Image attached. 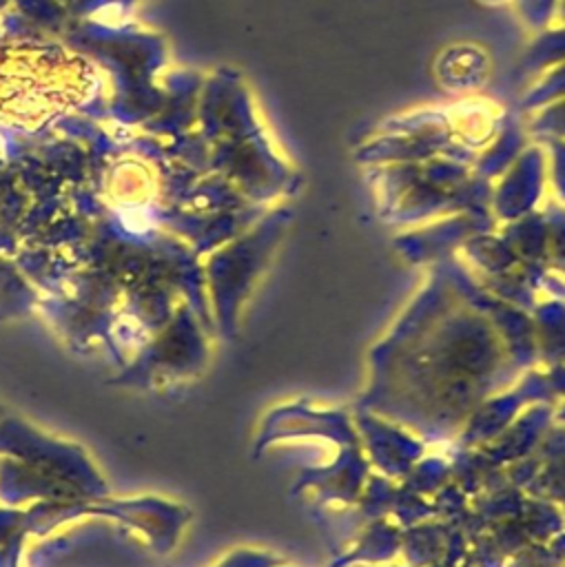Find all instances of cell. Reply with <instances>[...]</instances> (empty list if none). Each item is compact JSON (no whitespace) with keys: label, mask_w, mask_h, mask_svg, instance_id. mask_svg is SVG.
<instances>
[{"label":"cell","mask_w":565,"mask_h":567,"mask_svg":"<svg viewBox=\"0 0 565 567\" xmlns=\"http://www.w3.org/2000/svg\"><path fill=\"white\" fill-rule=\"evenodd\" d=\"M93 71L55 44L0 47V124L38 128L82 104L93 91Z\"/></svg>","instance_id":"1"},{"label":"cell","mask_w":565,"mask_h":567,"mask_svg":"<svg viewBox=\"0 0 565 567\" xmlns=\"http://www.w3.org/2000/svg\"><path fill=\"white\" fill-rule=\"evenodd\" d=\"M483 71L485 58L481 55V51H474L470 47L448 51L439 64V73L450 86H470L483 75Z\"/></svg>","instance_id":"2"},{"label":"cell","mask_w":565,"mask_h":567,"mask_svg":"<svg viewBox=\"0 0 565 567\" xmlns=\"http://www.w3.org/2000/svg\"><path fill=\"white\" fill-rule=\"evenodd\" d=\"M485 2H501V0H485Z\"/></svg>","instance_id":"3"}]
</instances>
